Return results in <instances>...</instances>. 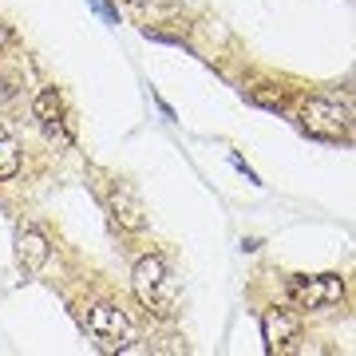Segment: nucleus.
<instances>
[{"mask_svg":"<svg viewBox=\"0 0 356 356\" xmlns=\"http://www.w3.org/2000/svg\"><path fill=\"white\" fill-rule=\"evenodd\" d=\"M131 293L147 313L154 317H170L175 313V277L163 254H143L131 269Z\"/></svg>","mask_w":356,"mask_h":356,"instance_id":"nucleus-1","label":"nucleus"},{"mask_svg":"<svg viewBox=\"0 0 356 356\" xmlns=\"http://www.w3.org/2000/svg\"><path fill=\"white\" fill-rule=\"evenodd\" d=\"M297 123L305 135L313 139H325V143H348L353 139V107L332 95H313V99L301 103L297 111Z\"/></svg>","mask_w":356,"mask_h":356,"instance_id":"nucleus-2","label":"nucleus"},{"mask_svg":"<svg viewBox=\"0 0 356 356\" xmlns=\"http://www.w3.org/2000/svg\"><path fill=\"white\" fill-rule=\"evenodd\" d=\"M88 337L95 341L99 353H131L135 341H139V329L135 321L127 317V309L115 305V301H95L88 309Z\"/></svg>","mask_w":356,"mask_h":356,"instance_id":"nucleus-3","label":"nucleus"},{"mask_svg":"<svg viewBox=\"0 0 356 356\" xmlns=\"http://www.w3.org/2000/svg\"><path fill=\"white\" fill-rule=\"evenodd\" d=\"M344 277L341 273H317V277H297L289 289V301L293 309L301 313H313V309H329V305H341L344 301Z\"/></svg>","mask_w":356,"mask_h":356,"instance_id":"nucleus-4","label":"nucleus"},{"mask_svg":"<svg viewBox=\"0 0 356 356\" xmlns=\"http://www.w3.org/2000/svg\"><path fill=\"white\" fill-rule=\"evenodd\" d=\"M32 111H36V123H40V131H44L48 143H56V147H76V131H72V119H67L64 99H60L56 88H40Z\"/></svg>","mask_w":356,"mask_h":356,"instance_id":"nucleus-5","label":"nucleus"},{"mask_svg":"<svg viewBox=\"0 0 356 356\" xmlns=\"http://www.w3.org/2000/svg\"><path fill=\"white\" fill-rule=\"evenodd\" d=\"M103 206H107V214H111V222L119 229H127V234H143L147 229V206H143V198L135 194L131 182H111Z\"/></svg>","mask_w":356,"mask_h":356,"instance_id":"nucleus-6","label":"nucleus"},{"mask_svg":"<svg viewBox=\"0 0 356 356\" xmlns=\"http://www.w3.org/2000/svg\"><path fill=\"white\" fill-rule=\"evenodd\" d=\"M16 257H20V269L24 273H40L51 257L48 234L40 226H20V234H16Z\"/></svg>","mask_w":356,"mask_h":356,"instance_id":"nucleus-7","label":"nucleus"},{"mask_svg":"<svg viewBox=\"0 0 356 356\" xmlns=\"http://www.w3.org/2000/svg\"><path fill=\"white\" fill-rule=\"evenodd\" d=\"M261 332H266V348L269 353H289V341H297V332H301V317L297 313H266L261 317Z\"/></svg>","mask_w":356,"mask_h":356,"instance_id":"nucleus-8","label":"nucleus"},{"mask_svg":"<svg viewBox=\"0 0 356 356\" xmlns=\"http://www.w3.org/2000/svg\"><path fill=\"white\" fill-rule=\"evenodd\" d=\"M20 175V143L13 139V131L0 123V182Z\"/></svg>","mask_w":356,"mask_h":356,"instance_id":"nucleus-9","label":"nucleus"},{"mask_svg":"<svg viewBox=\"0 0 356 356\" xmlns=\"http://www.w3.org/2000/svg\"><path fill=\"white\" fill-rule=\"evenodd\" d=\"M91 8H95V13H99L103 20H107V24H115V20H119V16H115L111 8H107V4H103V0H91Z\"/></svg>","mask_w":356,"mask_h":356,"instance_id":"nucleus-10","label":"nucleus"},{"mask_svg":"<svg viewBox=\"0 0 356 356\" xmlns=\"http://www.w3.org/2000/svg\"><path fill=\"white\" fill-rule=\"evenodd\" d=\"M4 44H8V24L0 20V56H4Z\"/></svg>","mask_w":356,"mask_h":356,"instance_id":"nucleus-11","label":"nucleus"},{"mask_svg":"<svg viewBox=\"0 0 356 356\" xmlns=\"http://www.w3.org/2000/svg\"><path fill=\"white\" fill-rule=\"evenodd\" d=\"M127 4H139V8H147V4H151V0H127Z\"/></svg>","mask_w":356,"mask_h":356,"instance_id":"nucleus-12","label":"nucleus"}]
</instances>
